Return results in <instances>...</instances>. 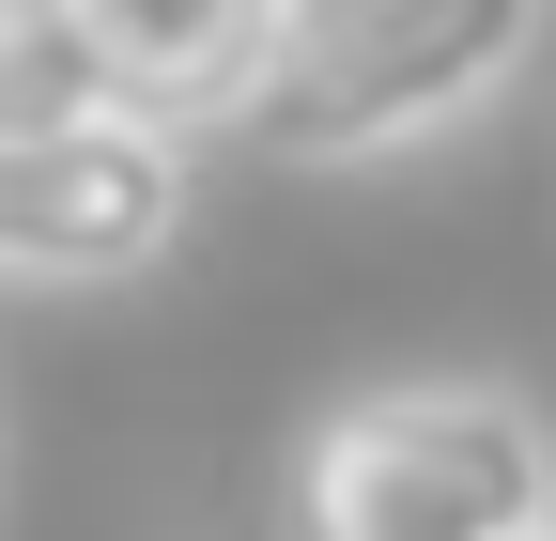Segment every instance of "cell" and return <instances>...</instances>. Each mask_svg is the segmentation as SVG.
<instances>
[{
  "label": "cell",
  "instance_id": "6da1fadb",
  "mask_svg": "<svg viewBox=\"0 0 556 541\" xmlns=\"http://www.w3.org/2000/svg\"><path fill=\"white\" fill-rule=\"evenodd\" d=\"M526 47H541V0H278L232 124L278 171H371V155L448 140L464 109H495Z\"/></svg>",
  "mask_w": 556,
  "mask_h": 541
},
{
  "label": "cell",
  "instance_id": "7a4b0ae2",
  "mask_svg": "<svg viewBox=\"0 0 556 541\" xmlns=\"http://www.w3.org/2000/svg\"><path fill=\"white\" fill-rule=\"evenodd\" d=\"M556 526V433L510 387H356L294 449V541H541Z\"/></svg>",
  "mask_w": 556,
  "mask_h": 541
},
{
  "label": "cell",
  "instance_id": "3957f363",
  "mask_svg": "<svg viewBox=\"0 0 556 541\" xmlns=\"http://www.w3.org/2000/svg\"><path fill=\"white\" fill-rule=\"evenodd\" d=\"M186 124H31L0 140V294H124L186 248Z\"/></svg>",
  "mask_w": 556,
  "mask_h": 541
},
{
  "label": "cell",
  "instance_id": "277c9868",
  "mask_svg": "<svg viewBox=\"0 0 556 541\" xmlns=\"http://www.w3.org/2000/svg\"><path fill=\"white\" fill-rule=\"evenodd\" d=\"M93 47V78L139 109V124H232L248 78H263V32L278 0H62Z\"/></svg>",
  "mask_w": 556,
  "mask_h": 541
},
{
  "label": "cell",
  "instance_id": "5b68a950",
  "mask_svg": "<svg viewBox=\"0 0 556 541\" xmlns=\"http://www.w3.org/2000/svg\"><path fill=\"white\" fill-rule=\"evenodd\" d=\"M93 109H124V93L93 78L78 16H62V0H0V140H31V124H93Z\"/></svg>",
  "mask_w": 556,
  "mask_h": 541
},
{
  "label": "cell",
  "instance_id": "8992f818",
  "mask_svg": "<svg viewBox=\"0 0 556 541\" xmlns=\"http://www.w3.org/2000/svg\"><path fill=\"white\" fill-rule=\"evenodd\" d=\"M541 541H556V526H541Z\"/></svg>",
  "mask_w": 556,
  "mask_h": 541
}]
</instances>
